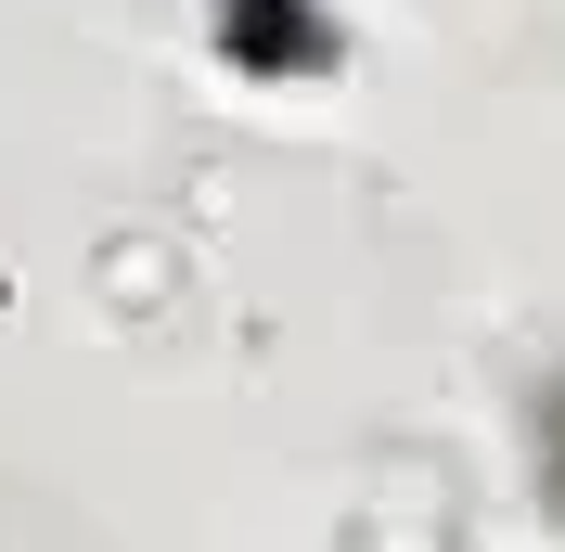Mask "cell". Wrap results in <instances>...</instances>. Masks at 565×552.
Wrapping results in <instances>:
<instances>
[{"label":"cell","instance_id":"cell-1","mask_svg":"<svg viewBox=\"0 0 565 552\" xmlns=\"http://www.w3.org/2000/svg\"><path fill=\"white\" fill-rule=\"evenodd\" d=\"M206 52L245 91H321L348 77V13L334 0H206Z\"/></svg>","mask_w":565,"mask_h":552},{"label":"cell","instance_id":"cell-2","mask_svg":"<svg viewBox=\"0 0 565 552\" xmlns=\"http://www.w3.org/2000/svg\"><path fill=\"white\" fill-rule=\"evenodd\" d=\"M348 552H462V540H450V514H437V501H373Z\"/></svg>","mask_w":565,"mask_h":552},{"label":"cell","instance_id":"cell-3","mask_svg":"<svg viewBox=\"0 0 565 552\" xmlns=\"http://www.w3.org/2000/svg\"><path fill=\"white\" fill-rule=\"evenodd\" d=\"M540 501L565 514V385H553V412H540Z\"/></svg>","mask_w":565,"mask_h":552}]
</instances>
